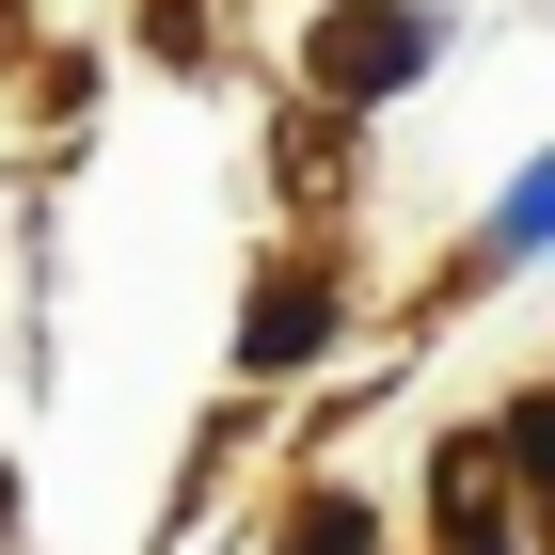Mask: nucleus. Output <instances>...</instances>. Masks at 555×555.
<instances>
[{
  "label": "nucleus",
  "instance_id": "nucleus-1",
  "mask_svg": "<svg viewBox=\"0 0 555 555\" xmlns=\"http://www.w3.org/2000/svg\"><path fill=\"white\" fill-rule=\"evenodd\" d=\"M413 64H428V16H397V0H365V16L318 33V80H334V95H397Z\"/></svg>",
  "mask_w": 555,
  "mask_h": 555
},
{
  "label": "nucleus",
  "instance_id": "nucleus-2",
  "mask_svg": "<svg viewBox=\"0 0 555 555\" xmlns=\"http://www.w3.org/2000/svg\"><path fill=\"white\" fill-rule=\"evenodd\" d=\"M444 555H508V524H492V492H476V444L444 461Z\"/></svg>",
  "mask_w": 555,
  "mask_h": 555
},
{
  "label": "nucleus",
  "instance_id": "nucleus-3",
  "mask_svg": "<svg viewBox=\"0 0 555 555\" xmlns=\"http://www.w3.org/2000/svg\"><path fill=\"white\" fill-rule=\"evenodd\" d=\"M301 349H318V286H301V270H286V286L255 301V365H301Z\"/></svg>",
  "mask_w": 555,
  "mask_h": 555
},
{
  "label": "nucleus",
  "instance_id": "nucleus-4",
  "mask_svg": "<svg viewBox=\"0 0 555 555\" xmlns=\"http://www.w3.org/2000/svg\"><path fill=\"white\" fill-rule=\"evenodd\" d=\"M286 555H365V508H334V492H318V508L286 524Z\"/></svg>",
  "mask_w": 555,
  "mask_h": 555
}]
</instances>
